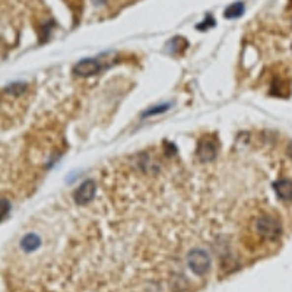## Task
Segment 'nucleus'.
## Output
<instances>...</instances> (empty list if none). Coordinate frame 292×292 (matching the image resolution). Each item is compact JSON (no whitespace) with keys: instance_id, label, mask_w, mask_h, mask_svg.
<instances>
[{"instance_id":"obj_1","label":"nucleus","mask_w":292,"mask_h":292,"mask_svg":"<svg viewBox=\"0 0 292 292\" xmlns=\"http://www.w3.org/2000/svg\"><path fill=\"white\" fill-rule=\"evenodd\" d=\"M254 229L260 238L267 240V241L279 240V237L282 235L281 221L275 215H270V213L260 215L254 222Z\"/></svg>"},{"instance_id":"obj_2","label":"nucleus","mask_w":292,"mask_h":292,"mask_svg":"<svg viewBox=\"0 0 292 292\" xmlns=\"http://www.w3.org/2000/svg\"><path fill=\"white\" fill-rule=\"evenodd\" d=\"M187 263H189L190 270L195 275L202 276L208 272L209 267H210V257L205 250L195 249L187 254Z\"/></svg>"},{"instance_id":"obj_3","label":"nucleus","mask_w":292,"mask_h":292,"mask_svg":"<svg viewBox=\"0 0 292 292\" xmlns=\"http://www.w3.org/2000/svg\"><path fill=\"white\" fill-rule=\"evenodd\" d=\"M95 192H97V184H95V181H92V180H86V181H84V183L78 187V190L75 192V202H76V205H79V206L88 205V203L94 199Z\"/></svg>"},{"instance_id":"obj_4","label":"nucleus","mask_w":292,"mask_h":292,"mask_svg":"<svg viewBox=\"0 0 292 292\" xmlns=\"http://www.w3.org/2000/svg\"><path fill=\"white\" fill-rule=\"evenodd\" d=\"M99 70H101V63L98 60H95V59H84L73 69V72L78 76H84V78L97 75Z\"/></svg>"},{"instance_id":"obj_5","label":"nucleus","mask_w":292,"mask_h":292,"mask_svg":"<svg viewBox=\"0 0 292 292\" xmlns=\"http://www.w3.org/2000/svg\"><path fill=\"white\" fill-rule=\"evenodd\" d=\"M216 152H218V148L215 142L203 140L197 148V158H200V161L203 162H210L216 158Z\"/></svg>"},{"instance_id":"obj_6","label":"nucleus","mask_w":292,"mask_h":292,"mask_svg":"<svg viewBox=\"0 0 292 292\" xmlns=\"http://www.w3.org/2000/svg\"><path fill=\"white\" fill-rule=\"evenodd\" d=\"M273 189L276 192V196L284 200V202H290L292 200V181L288 178H282L273 183Z\"/></svg>"},{"instance_id":"obj_7","label":"nucleus","mask_w":292,"mask_h":292,"mask_svg":"<svg viewBox=\"0 0 292 292\" xmlns=\"http://www.w3.org/2000/svg\"><path fill=\"white\" fill-rule=\"evenodd\" d=\"M40 246H41V238L37 234H27L21 240V249L25 251V253L35 251Z\"/></svg>"},{"instance_id":"obj_8","label":"nucleus","mask_w":292,"mask_h":292,"mask_svg":"<svg viewBox=\"0 0 292 292\" xmlns=\"http://www.w3.org/2000/svg\"><path fill=\"white\" fill-rule=\"evenodd\" d=\"M244 13V3L243 1H235L232 4H229L225 10H224V16L227 19H235L240 18Z\"/></svg>"},{"instance_id":"obj_9","label":"nucleus","mask_w":292,"mask_h":292,"mask_svg":"<svg viewBox=\"0 0 292 292\" xmlns=\"http://www.w3.org/2000/svg\"><path fill=\"white\" fill-rule=\"evenodd\" d=\"M215 25H216V22H215V19L212 18V15H206V18H205L200 24L196 25V30H199V31H206V30L215 27Z\"/></svg>"},{"instance_id":"obj_10","label":"nucleus","mask_w":292,"mask_h":292,"mask_svg":"<svg viewBox=\"0 0 292 292\" xmlns=\"http://www.w3.org/2000/svg\"><path fill=\"white\" fill-rule=\"evenodd\" d=\"M287 155L292 160V142L288 145V148H287Z\"/></svg>"},{"instance_id":"obj_11","label":"nucleus","mask_w":292,"mask_h":292,"mask_svg":"<svg viewBox=\"0 0 292 292\" xmlns=\"http://www.w3.org/2000/svg\"><path fill=\"white\" fill-rule=\"evenodd\" d=\"M291 50H292V44H291Z\"/></svg>"}]
</instances>
